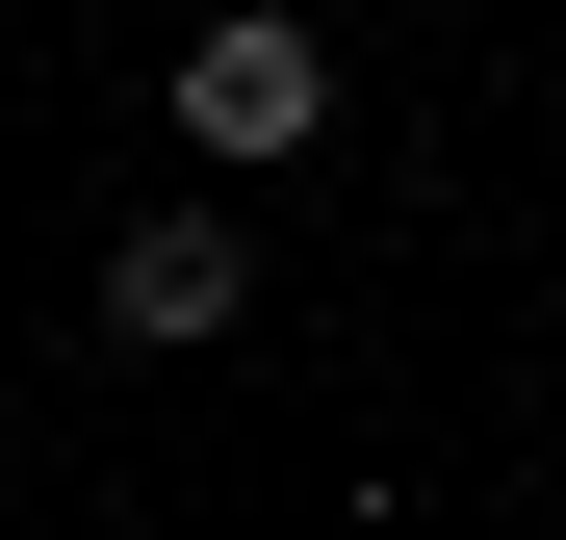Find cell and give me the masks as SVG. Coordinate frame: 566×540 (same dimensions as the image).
<instances>
[{
  "mask_svg": "<svg viewBox=\"0 0 566 540\" xmlns=\"http://www.w3.org/2000/svg\"><path fill=\"white\" fill-rule=\"evenodd\" d=\"M155 104H180V180H207V207H232V180H310L335 155V27H310V0H232V27H180Z\"/></svg>",
  "mask_w": 566,
  "mask_h": 540,
  "instance_id": "6da1fadb",
  "label": "cell"
},
{
  "mask_svg": "<svg viewBox=\"0 0 566 540\" xmlns=\"http://www.w3.org/2000/svg\"><path fill=\"white\" fill-rule=\"evenodd\" d=\"M232 335H258V232L207 207V180L129 207V232H104V360H232Z\"/></svg>",
  "mask_w": 566,
  "mask_h": 540,
  "instance_id": "7a4b0ae2",
  "label": "cell"
}]
</instances>
